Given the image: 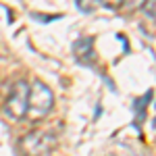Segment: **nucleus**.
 <instances>
[{"mask_svg":"<svg viewBox=\"0 0 156 156\" xmlns=\"http://www.w3.org/2000/svg\"><path fill=\"white\" fill-rule=\"evenodd\" d=\"M56 146V135L50 131H29L19 140L21 156H44Z\"/></svg>","mask_w":156,"mask_h":156,"instance_id":"nucleus-2","label":"nucleus"},{"mask_svg":"<svg viewBox=\"0 0 156 156\" xmlns=\"http://www.w3.org/2000/svg\"><path fill=\"white\" fill-rule=\"evenodd\" d=\"M77 6L83 12H92L98 6V0H77Z\"/></svg>","mask_w":156,"mask_h":156,"instance_id":"nucleus-6","label":"nucleus"},{"mask_svg":"<svg viewBox=\"0 0 156 156\" xmlns=\"http://www.w3.org/2000/svg\"><path fill=\"white\" fill-rule=\"evenodd\" d=\"M142 9H144V12L156 23V0H146Z\"/></svg>","mask_w":156,"mask_h":156,"instance_id":"nucleus-5","label":"nucleus"},{"mask_svg":"<svg viewBox=\"0 0 156 156\" xmlns=\"http://www.w3.org/2000/svg\"><path fill=\"white\" fill-rule=\"evenodd\" d=\"M146 0H123V6L121 9H127V11H135V9H142Z\"/></svg>","mask_w":156,"mask_h":156,"instance_id":"nucleus-7","label":"nucleus"},{"mask_svg":"<svg viewBox=\"0 0 156 156\" xmlns=\"http://www.w3.org/2000/svg\"><path fill=\"white\" fill-rule=\"evenodd\" d=\"M54 106V94L46 83L42 81H34L29 85V98H27V112L34 119H42L46 117Z\"/></svg>","mask_w":156,"mask_h":156,"instance_id":"nucleus-1","label":"nucleus"},{"mask_svg":"<svg viewBox=\"0 0 156 156\" xmlns=\"http://www.w3.org/2000/svg\"><path fill=\"white\" fill-rule=\"evenodd\" d=\"M98 4H102V6H106V9L117 11V9L123 6V0H98Z\"/></svg>","mask_w":156,"mask_h":156,"instance_id":"nucleus-8","label":"nucleus"},{"mask_svg":"<svg viewBox=\"0 0 156 156\" xmlns=\"http://www.w3.org/2000/svg\"><path fill=\"white\" fill-rule=\"evenodd\" d=\"M27 98H29V85L23 79L15 81L4 100V115L12 121H21L27 115Z\"/></svg>","mask_w":156,"mask_h":156,"instance_id":"nucleus-3","label":"nucleus"},{"mask_svg":"<svg viewBox=\"0 0 156 156\" xmlns=\"http://www.w3.org/2000/svg\"><path fill=\"white\" fill-rule=\"evenodd\" d=\"M73 54L81 65H94L96 60V50H94V40L92 37H79L73 44Z\"/></svg>","mask_w":156,"mask_h":156,"instance_id":"nucleus-4","label":"nucleus"}]
</instances>
